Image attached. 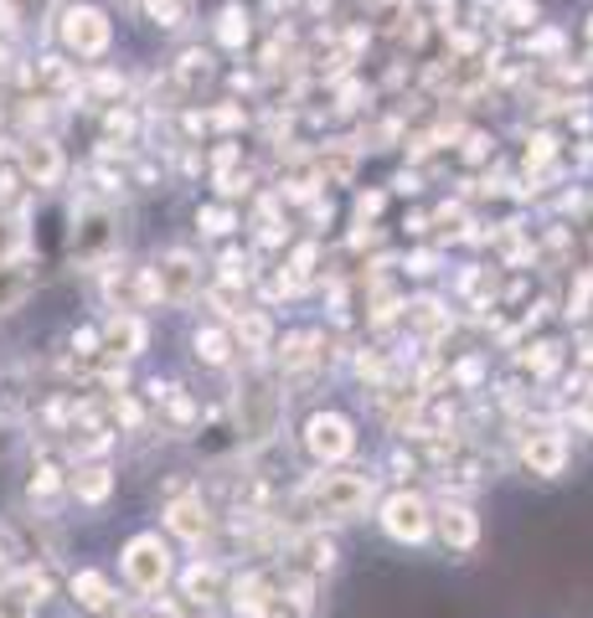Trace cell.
<instances>
[{"label":"cell","instance_id":"1","mask_svg":"<svg viewBox=\"0 0 593 618\" xmlns=\"http://www.w3.org/2000/svg\"><path fill=\"white\" fill-rule=\"evenodd\" d=\"M233 413H237V443H243V449H258V443H269V438L279 434V423H284V392H279V382H273L269 371H248V377L237 382Z\"/></svg>","mask_w":593,"mask_h":618},{"label":"cell","instance_id":"2","mask_svg":"<svg viewBox=\"0 0 593 618\" xmlns=\"http://www.w3.org/2000/svg\"><path fill=\"white\" fill-rule=\"evenodd\" d=\"M119 577L130 583V593L155 598V593H166V583L176 577V557H170V547L155 531H139V536H130L124 552H119Z\"/></svg>","mask_w":593,"mask_h":618},{"label":"cell","instance_id":"3","mask_svg":"<svg viewBox=\"0 0 593 618\" xmlns=\"http://www.w3.org/2000/svg\"><path fill=\"white\" fill-rule=\"evenodd\" d=\"M305 505L321 520H351L372 505V480H361V474H315L305 485Z\"/></svg>","mask_w":593,"mask_h":618},{"label":"cell","instance_id":"4","mask_svg":"<svg viewBox=\"0 0 593 618\" xmlns=\"http://www.w3.org/2000/svg\"><path fill=\"white\" fill-rule=\"evenodd\" d=\"M150 300H166V304H176V310L197 304L202 300V263L181 248L160 252L150 268Z\"/></svg>","mask_w":593,"mask_h":618},{"label":"cell","instance_id":"5","mask_svg":"<svg viewBox=\"0 0 593 618\" xmlns=\"http://www.w3.org/2000/svg\"><path fill=\"white\" fill-rule=\"evenodd\" d=\"M377 526H382L398 547H424L428 536H434V505H428L424 495H413V490H398V495L382 501Z\"/></svg>","mask_w":593,"mask_h":618},{"label":"cell","instance_id":"6","mask_svg":"<svg viewBox=\"0 0 593 618\" xmlns=\"http://www.w3.org/2000/svg\"><path fill=\"white\" fill-rule=\"evenodd\" d=\"M300 443H305V453L315 459L321 469L331 464H346L356 449V428L346 413H331V407H321V413H310L305 418V434H300Z\"/></svg>","mask_w":593,"mask_h":618},{"label":"cell","instance_id":"7","mask_svg":"<svg viewBox=\"0 0 593 618\" xmlns=\"http://www.w3.org/2000/svg\"><path fill=\"white\" fill-rule=\"evenodd\" d=\"M57 36H63V47L72 57H103L109 52V16H103L99 5H68L63 21H57Z\"/></svg>","mask_w":593,"mask_h":618},{"label":"cell","instance_id":"8","mask_svg":"<svg viewBox=\"0 0 593 618\" xmlns=\"http://www.w3.org/2000/svg\"><path fill=\"white\" fill-rule=\"evenodd\" d=\"M114 248H119V217L109 206H88L78 217V233H72V258L78 263H103Z\"/></svg>","mask_w":593,"mask_h":618},{"label":"cell","instance_id":"9","mask_svg":"<svg viewBox=\"0 0 593 618\" xmlns=\"http://www.w3.org/2000/svg\"><path fill=\"white\" fill-rule=\"evenodd\" d=\"M522 464L532 469L537 480H558L562 469H568V438H562L558 428H537V434H526Z\"/></svg>","mask_w":593,"mask_h":618},{"label":"cell","instance_id":"10","mask_svg":"<svg viewBox=\"0 0 593 618\" xmlns=\"http://www.w3.org/2000/svg\"><path fill=\"white\" fill-rule=\"evenodd\" d=\"M434 531L449 552H474L480 547V516H474L470 505H439L434 510Z\"/></svg>","mask_w":593,"mask_h":618},{"label":"cell","instance_id":"11","mask_svg":"<svg viewBox=\"0 0 593 618\" xmlns=\"http://www.w3.org/2000/svg\"><path fill=\"white\" fill-rule=\"evenodd\" d=\"M21 176H26L32 186H57L63 181V155H57V145L32 134V139L21 145Z\"/></svg>","mask_w":593,"mask_h":618},{"label":"cell","instance_id":"12","mask_svg":"<svg viewBox=\"0 0 593 618\" xmlns=\"http://www.w3.org/2000/svg\"><path fill=\"white\" fill-rule=\"evenodd\" d=\"M68 495L78 505H103L109 495H114V469L109 464H78L68 480Z\"/></svg>","mask_w":593,"mask_h":618},{"label":"cell","instance_id":"13","mask_svg":"<svg viewBox=\"0 0 593 618\" xmlns=\"http://www.w3.org/2000/svg\"><path fill=\"white\" fill-rule=\"evenodd\" d=\"M166 526L181 536V541H191V547H202L206 536H212V516H206L202 501H176L166 510Z\"/></svg>","mask_w":593,"mask_h":618},{"label":"cell","instance_id":"14","mask_svg":"<svg viewBox=\"0 0 593 618\" xmlns=\"http://www.w3.org/2000/svg\"><path fill=\"white\" fill-rule=\"evenodd\" d=\"M72 603L83 608V614H109L114 608V587H109V577L93 568L72 572Z\"/></svg>","mask_w":593,"mask_h":618},{"label":"cell","instance_id":"15","mask_svg":"<svg viewBox=\"0 0 593 618\" xmlns=\"http://www.w3.org/2000/svg\"><path fill=\"white\" fill-rule=\"evenodd\" d=\"M42 598L32 593V577L26 572H11L5 583H0V618H36Z\"/></svg>","mask_w":593,"mask_h":618},{"label":"cell","instance_id":"16","mask_svg":"<svg viewBox=\"0 0 593 618\" xmlns=\"http://www.w3.org/2000/svg\"><path fill=\"white\" fill-rule=\"evenodd\" d=\"M197 356H202L206 367H227V356H233V335L217 330V325L197 330Z\"/></svg>","mask_w":593,"mask_h":618},{"label":"cell","instance_id":"17","mask_svg":"<svg viewBox=\"0 0 593 618\" xmlns=\"http://www.w3.org/2000/svg\"><path fill=\"white\" fill-rule=\"evenodd\" d=\"M26 289H32V279H26L16 263H0V315L16 310V304L26 300Z\"/></svg>","mask_w":593,"mask_h":618},{"label":"cell","instance_id":"18","mask_svg":"<svg viewBox=\"0 0 593 618\" xmlns=\"http://www.w3.org/2000/svg\"><path fill=\"white\" fill-rule=\"evenodd\" d=\"M269 319L264 315H254V310H243V315H237V346H248V351H264V346H269Z\"/></svg>","mask_w":593,"mask_h":618},{"label":"cell","instance_id":"19","mask_svg":"<svg viewBox=\"0 0 593 618\" xmlns=\"http://www.w3.org/2000/svg\"><path fill=\"white\" fill-rule=\"evenodd\" d=\"M109 346H124V356H135L139 346H145V330H139V319L119 315L114 325H109Z\"/></svg>","mask_w":593,"mask_h":618},{"label":"cell","instance_id":"20","mask_svg":"<svg viewBox=\"0 0 593 618\" xmlns=\"http://www.w3.org/2000/svg\"><path fill=\"white\" fill-rule=\"evenodd\" d=\"M501 21H506V26H532V21H537V0H506V5H501Z\"/></svg>","mask_w":593,"mask_h":618},{"label":"cell","instance_id":"21","mask_svg":"<svg viewBox=\"0 0 593 618\" xmlns=\"http://www.w3.org/2000/svg\"><path fill=\"white\" fill-rule=\"evenodd\" d=\"M26 490H32V501H36V495H42V501H52V495H63V474H57V469H36Z\"/></svg>","mask_w":593,"mask_h":618},{"label":"cell","instance_id":"22","mask_svg":"<svg viewBox=\"0 0 593 618\" xmlns=\"http://www.w3.org/2000/svg\"><path fill=\"white\" fill-rule=\"evenodd\" d=\"M217 36H222V47H243V42H248V21L237 16V11H227L222 26H217Z\"/></svg>","mask_w":593,"mask_h":618},{"label":"cell","instance_id":"23","mask_svg":"<svg viewBox=\"0 0 593 618\" xmlns=\"http://www.w3.org/2000/svg\"><path fill=\"white\" fill-rule=\"evenodd\" d=\"M150 16L160 21V26H181L187 5H181V0H150Z\"/></svg>","mask_w":593,"mask_h":618},{"label":"cell","instance_id":"24","mask_svg":"<svg viewBox=\"0 0 593 618\" xmlns=\"http://www.w3.org/2000/svg\"><path fill=\"white\" fill-rule=\"evenodd\" d=\"M197 222H202V227H206V233H233V212H227V206H206V212H202V217H197Z\"/></svg>","mask_w":593,"mask_h":618},{"label":"cell","instance_id":"25","mask_svg":"<svg viewBox=\"0 0 593 618\" xmlns=\"http://www.w3.org/2000/svg\"><path fill=\"white\" fill-rule=\"evenodd\" d=\"M11 32H16V5L0 0V36H11Z\"/></svg>","mask_w":593,"mask_h":618},{"label":"cell","instance_id":"26","mask_svg":"<svg viewBox=\"0 0 593 618\" xmlns=\"http://www.w3.org/2000/svg\"><path fill=\"white\" fill-rule=\"evenodd\" d=\"M16 196V170H0V206Z\"/></svg>","mask_w":593,"mask_h":618},{"label":"cell","instance_id":"27","mask_svg":"<svg viewBox=\"0 0 593 618\" xmlns=\"http://www.w3.org/2000/svg\"><path fill=\"white\" fill-rule=\"evenodd\" d=\"M356 212H361V222L377 217V212H382V196H377V191H372V196H361V206H356Z\"/></svg>","mask_w":593,"mask_h":618},{"label":"cell","instance_id":"28","mask_svg":"<svg viewBox=\"0 0 593 618\" xmlns=\"http://www.w3.org/2000/svg\"><path fill=\"white\" fill-rule=\"evenodd\" d=\"M11 449H16V434H11V428H0V459H5Z\"/></svg>","mask_w":593,"mask_h":618},{"label":"cell","instance_id":"29","mask_svg":"<svg viewBox=\"0 0 593 618\" xmlns=\"http://www.w3.org/2000/svg\"><path fill=\"white\" fill-rule=\"evenodd\" d=\"M254 618H289L284 608H264V614H254Z\"/></svg>","mask_w":593,"mask_h":618},{"label":"cell","instance_id":"30","mask_svg":"<svg viewBox=\"0 0 593 618\" xmlns=\"http://www.w3.org/2000/svg\"><path fill=\"white\" fill-rule=\"evenodd\" d=\"M0 78H5V52H0Z\"/></svg>","mask_w":593,"mask_h":618},{"label":"cell","instance_id":"31","mask_svg":"<svg viewBox=\"0 0 593 618\" xmlns=\"http://www.w3.org/2000/svg\"><path fill=\"white\" fill-rule=\"evenodd\" d=\"M0 583H5V557H0Z\"/></svg>","mask_w":593,"mask_h":618},{"label":"cell","instance_id":"32","mask_svg":"<svg viewBox=\"0 0 593 618\" xmlns=\"http://www.w3.org/2000/svg\"><path fill=\"white\" fill-rule=\"evenodd\" d=\"M589 36H593V26H589Z\"/></svg>","mask_w":593,"mask_h":618}]
</instances>
